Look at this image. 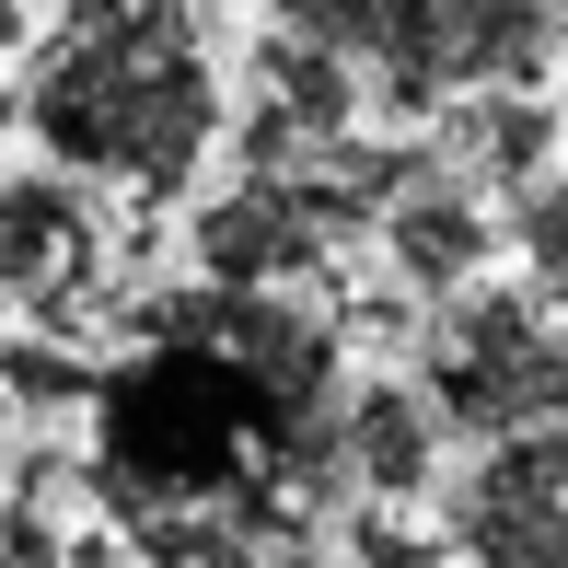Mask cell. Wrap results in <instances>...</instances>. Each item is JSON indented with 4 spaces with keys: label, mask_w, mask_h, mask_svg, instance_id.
<instances>
[{
    "label": "cell",
    "mask_w": 568,
    "mask_h": 568,
    "mask_svg": "<svg viewBox=\"0 0 568 568\" xmlns=\"http://www.w3.org/2000/svg\"><path fill=\"white\" fill-rule=\"evenodd\" d=\"M429 406H442L476 453L568 429V325H557V302H534V291L453 302V325L429 337Z\"/></svg>",
    "instance_id": "obj_1"
},
{
    "label": "cell",
    "mask_w": 568,
    "mask_h": 568,
    "mask_svg": "<svg viewBox=\"0 0 568 568\" xmlns=\"http://www.w3.org/2000/svg\"><path fill=\"white\" fill-rule=\"evenodd\" d=\"M568 36V0H383L359 59L395 82V105H476L534 93V59Z\"/></svg>",
    "instance_id": "obj_2"
},
{
    "label": "cell",
    "mask_w": 568,
    "mask_h": 568,
    "mask_svg": "<svg viewBox=\"0 0 568 568\" xmlns=\"http://www.w3.org/2000/svg\"><path fill=\"white\" fill-rule=\"evenodd\" d=\"M453 546L476 568H568V429L487 442L453 499Z\"/></svg>",
    "instance_id": "obj_3"
},
{
    "label": "cell",
    "mask_w": 568,
    "mask_h": 568,
    "mask_svg": "<svg viewBox=\"0 0 568 568\" xmlns=\"http://www.w3.org/2000/svg\"><path fill=\"white\" fill-rule=\"evenodd\" d=\"M47 128H59V151H93V163L174 151V140H163V70L128 59V47H82L70 82H59V105H47Z\"/></svg>",
    "instance_id": "obj_4"
},
{
    "label": "cell",
    "mask_w": 568,
    "mask_h": 568,
    "mask_svg": "<svg viewBox=\"0 0 568 568\" xmlns=\"http://www.w3.org/2000/svg\"><path fill=\"white\" fill-rule=\"evenodd\" d=\"M337 464L372 487V499H429V487H442V406H429L418 383H372V395H348Z\"/></svg>",
    "instance_id": "obj_5"
},
{
    "label": "cell",
    "mask_w": 568,
    "mask_h": 568,
    "mask_svg": "<svg viewBox=\"0 0 568 568\" xmlns=\"http://www.w3.org/2000/svg\"><path fill=\"white\" fill-rule=\"evenodd\" d=\"M383 244H395V267L418 278V291H453V302H476V278H487V210H476V186L464 174H418V186L383 210Z\"/></svg>",
    "instance_id": "obj_6"
},
{
    "label": "cell",
    "mask_w": 568,
    "mask_h": 568,
    "mask_svg": "<svg viewBox=\"0 0 568 568\" xmlns=\"http://www.w3.org/2000/svg\"><path fill=\"white\" fill-rule=\"evenodd\" d=\"M453 128H464V140H453L464 186L487 174V186H523L534 197L557 174V105H546V93H476V105H453Z\"/></svg>",
    "instance_id": "obj_7"
},
{
    "label": "cell",
    "mask_w": 568,
    "mask_h": 568,
    "mask_svg": "<svg viewBox=\"0 0 568 568\" xmlns=\"http://www.w3.org/2000/svg\"><path fill=\"white\" fill-rule=\"evenodd\" d=\"M314 255V210H302L291 186H255V197H232V210H210V267L221 278H278V267H302Z\"/></svg>",
    "instance_id": "obj_8"
},
{
    "label": "cell",
    "mask_w": 568,
    "mask_h": 568,
    "mask_svg": "<svg viewBox=\"0 0 568 568\" xmlns=\"http://www.w3.org/2000/svg\"><path fill=\"white\" fill-rule=\"evenodd\" d=\"M510 255H523V291L568 314V163L523 197V210H510Z\"/></svg>",
    "instance_id": "obj_9"
},
{
    "label": "cell",
    "mask_w": 568,
    "mask_h": 568,
    "mask_svg": "<svg viewBox=\"0 0 568 568\" xmlns=\"http://www.w3.org/2000/svg\"><path fill=\"white\" fill-rule=\"evenodd\" d=\"M59 255H82V210L70 197H12L0 210V278H59Z\"/></svg>",
    "instance_id": "obj_10"
},
{
    "label": "cell",
    "mask_w": 568,
    "mask_h": 568,
    "mask_svg": "<svg viewBox=\"0 0 568 568\" xmlns=\"http://www.w3.org/2000/svg\"><path fill=\"white\" fill-rule=\"evenodd\" d=\"M557 47H568V36H557Z\"/></svg>",
    "instance_id": "obj_11"
}]
</instances>
